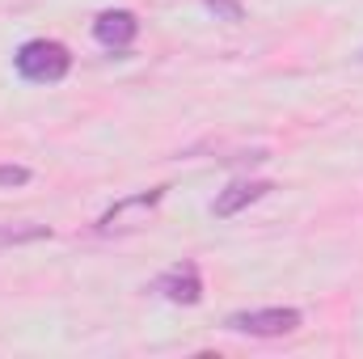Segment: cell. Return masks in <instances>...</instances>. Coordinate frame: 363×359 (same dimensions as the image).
Masks as SVG:
<instances>
[{"instance_id": "cell-1", "label": "cell", "mask_w": 363, "mask_h": 359, "mask_svg": "<svg viewBox=\"0 0 363 359\" xmlns=\"http://www.w3.org/2000/svg\"><path fill=\"white\" fill-rule=\"evenodd\" d=\"M13 64H17V72H21L26 81H34V85H55V81L68 77L72 51H68L64 43H55V38H30V43H21V51L13 55Z\"/></svg>"}, {"instance_id": "cell-2", "label": "cell", "mask_w": 363, "mask_h": 359, "mask_svg": "<svg viewBox=\"0 0 363 359\" xmlns=\"http://www.w3.org/2000/svg\"><path fill=\"white\" fill-rule=\"evenodd\" d=\"M300 309H245V313H233L224 326L233 334H250V338H279V334H291L300 330Z\"/></svg>"}, {"instance_id": "cell-3", "label": "cell", "mask_w": 363, "mask_h": 359, "mask_svg": "<svg viewBox=\"0 0 363 359\" xmlns=\"http://www.w3.org/2000/svg\"><path fill=\"white\" fill-rule=\"evenodd\" d=\"M135 34H140V17H135L131 9H106V13L93 21V38H97L101 47H114V51L131 47Z\"/></svg>"}, {"instance_id": "cell-4", "label": "cell", "mask_w": 363, "mask_h": 359, "mask_svg": "<svg viewBox=\"0 0 363 359\" xmlns=\"http://www.w3.org/2000/svg\"><path fill=\"white\" fill-rule=\"evenodd\" d=\"M165 300H174V304H199L203 300V275L194 263H182V267L165 270L157 283H152Z\"/></svg>"}, {"instance_id": "cell-5", "label": "cell", "mask_w": 363, "mask_h": 359, "mask_svg": "<svg viewBox=\"0 0 363 359\" xmlns=\"http://www.w3.org/2000/svg\"><path fill=\"white\" fill-rule=\"evenodd\" d=\"M274 186L262 178L254 182H233V186H224L220 194H216V203H211V211L220 216V220H228V216H237V211H245L250 203H258V199H267Z\"/></svg>"}, {"instance_id": "cell-6", "label": "cell", "mask_w": 363, "mask_h": 359, "mask_svg": "<svg viewBox=\"0 0 363 359\" xmlns=\"http://www.w3.org/2000/svg\"><path fill=\"white\" fill-rule=\"evenodd\" d=\"M157 203H161V190H144V194H135V199H123L118 207H110V211L101 216V224H97V228H101V233H110V228H114L123 216H131V211H144V207H157Z\"/></svg>"}, {"instance_id": "cell-7", "label": "cell", "mask_w": 363, "mask_h": 359, "mask_svg": "<svg viewBox=\"0 0 363 359\" xmlns=\"http://www.w3.org/2000/svg\"><path fill=\"white\" fill-rule=\"evenodd\" d=\"M211 13H220L224 21H241L245 17V9H241V0H203Z\"/></svg>"}, {"instance_id": "cell-8", "label": "cell", "mask_w": 363, "mask_h": 359, "mask_svg": "<svg viewBox=\"0 0 363 359\" xmlns=\"http://www.w3.org/2000/svg\"><path fill=\"white\" fill-rule=\"evenodd\" d=\"M30 170L26 165H0V186H26Z\"/></svg>"}]
</instances>
